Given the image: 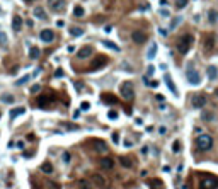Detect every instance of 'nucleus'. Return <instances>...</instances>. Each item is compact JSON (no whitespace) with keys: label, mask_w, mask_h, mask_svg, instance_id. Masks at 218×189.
Returning <instances> with one entry per match:
<instances>
[{"label":"nucleus","mask_w":218,"mask_h":189,"mask_svg":"<svg viewBox=\"0 0 218 189\" xmlns=\"http://www.w3.org/2000/svg\"><path fill=\"white\" fill-rule=\"evenodd\" d=\"M106 61H108V58H106V56H97V58L92 61V65L89 67V72H95V70L102 68L104 65H106Z\"/></svg>","instance_id":"obj_7"},{"label":"nucleus","mask_w":218,"mask_h":189,"mask_svg":"<svg viewBox=\"0 0 218 189\" xmlns=\"http://www.w3.org/2000/svg\"><path fill=\"white\" fill-rule=\"evenodd\" d=\"M48 186H49V188H51V189H60V186H58V184L51 182V181H48Z\"/></svg>","instance_id":"obj_42"},{"label":"nucleus","mask_w":218,"mask_h":189,"mask_svg":"<svg viewBox=\"0 0 218 189\" xmlns=\"http://www.w3.org/2000/svg\"><path fill=\"white\" fill-rule=\"evenodd\" d=\"M186 5H187V0H177V2H176L177 9H182V7H186Z\"/></svg>","instance_id":"obj_36"},{"label":"nucleus","mask_w":218,"mask_h":189,"mask_svg":"<svg viewBox=\"0 0 218 189\" xmlns=\"http://www.w3.org/2000/svg\"><path fill=\"white\" fill-rule=\"evenodd\" d=\"M101 189H102V188H101ZM104 189H108V188H104Z\"/></svg>","instance_id":"obj_54"},{"label":"nucleus","mask_w":218,"mask_h":189,"mask_svg":"<svg viewBox=\"0 0 218 189\" xmlns=\"http://www.w3.org/2000/svg\"><path fill=\"white\" fill-rule=\"evenodd\" d=\"M70 34H72V36H75V38H80L82 34H84V27H80V26H72V27H70Z\"/></svg>","instance_id":"obj_23"},{"label":"nucleus","mask_w":218,"mask_h":189,"mask_svg":"<svg viewBox=\"0 0 218 189\" xmlns=\"http://www.w3.org/2000/svg\"><path fill=\"white\" fill-rule=\"evenodd\" d=\"M78 188L80 189H92V184L89 182L87 179H82V181H78Z\"/></svg>","instance_id":"obj_32"},{"label":"nucleus","mask_w":218,"mask_h":189,"mask_svg":"<svg viewBox=\"0 0 218 189\" xmlns=\"http://www.w3.org/2000/svg\"><path fill=\"white\" fill-rule=\"evenodd\" d=\"M204 104H206V97H204L203 94L194 95V97H193V106H194V108L201 109V108H204Z\"/></svg>","instance_id":"obj_12"},{"label":"nucleus","mask_w":218,"mask_h":189,"mask_svg":"<svg viewBox=\"0 0 218 189\" xmlns=\"http://www.w3.org/2000/svg\"><path fill=\"white\" fill-rule=\"evenodd\" d=\"M0 116H2V114H0Z\"/></svg>","instance_id":"obj_55"},{"label":"nucleus","mask_w":218,"mask_h":189,"mask_svg":"<svg viewBox=\"0 0 218 189\" xmlns=\"http://www.w3.org/2000/svg\"><path fill=\"white\" fill-rule=\"evenodd\" d=\"M84 14H85V10L82 5H77L73 9V17H84Z\"/></svg>","instance_id":"obj_28"},{"label":"nucleus","mask_w":218,"mask_h":189,"mask_svg":"<svg viewBox=\"0 0 218 189\" xmlns=\"http://www.w3.org/2000/svg\"><path fill=\"white\" fill-rule=\"evenodd\" d=\"M131 39H133V43H136V44H143V43L147 41V34L140 33V31H135V33L131 34Z\"/></svg>","instance_id":"obj_11"},{"label":"nucleus","mask_w":218,"mask_h":189,"mask_svg":"<svg viewBox=\"0 0 218 189\" xmlns=\"http://www.w3.org/2000/svg\"><path fill=\"white\" fill-rule=\"evenodd\" d=\"M157 49H158L157 43H152V46H150V48H148V51H147V58H148V60H153V58H155Z\"/></svg>","instance_id":"obj_22"},{"label":"nucleus","mask_w":218,"mask_h":189,"mask_svg":"<svg viewBox=\"0 0 218 189\" xmlns=\"http://www.w3.org/2000/svg\"><path fill=\"white\" fill-rule=\"evenodd\" d=\"M152 184H153L155 188H162V182H160V179H152Z\"/></svg>","instance_id":"obj_40"},{"label":"nucleus","mask_w":218,"mask_h":189,"mask_svg":"<svg viewBox=\"0 0 218 189\" xmlns=\"http://www.w3.org/2000/svg\"><path fill=\"white\" fill-rule=\"evenodd\" d=\"M196 147L198 150H201V152H206V150H210L213 147V138L210 135H199L196 140Z\"/></svg>","instance_id":"obj_3"},{"label":"nucleus","mask_w":218,"mask_h":189,"mask_svg":"<svg viewBox=\"0 0 218 189\" xmlns=\"http://www.w3.org/2000/svg\"><path fill=\"white\" fill-rule=\"evenodd\" d=\"M102 46L109 48V49H113V51H119V46H118L116 43H113V41H108V39L102 41Z\"/></svg>","instance_id":"obj_24"},{"label":"nucleus","mask_w":218,"mask_h":189,"mask_svg":"<svg viewBox=\"0 0 218 189\" xmlns=\"http://www.w3.org/2000/svg\"><path fill=\"white\" fill-rule=\"evenodd\" d=\"M203 119L210 121V119H213V114H211V113H208V111H204V113H203Z\"/></svg>","instance_id":"obj_38"},{"label":"nucleus","mask_w":218,"mask_h":189,"mask_svg":"<svg viewBox=\"0 0 218 189\" xmlns=\"http://www.w3.org/2000/svg\"><path fill=\"white\" fill-rule=\"evenodd\" d=\"M186 77H187V82L193 84V85H199L201 84V75L194 68L193 63H187V67H186Z\"/></svg>","instance_id":"obj_2"},{"label":"nucleus","mask_w":218,"mask_h":189,"mask_svg":"<svg viewBox=\"0 0 218 189\" xmlns=\"http://www.w3.org/2000/svg\"><path fill=\"white\" fill-rule=\"evenodd\" d=\"M208 22L210 24H218V10L217 9H210L208 10Z\"/></svg>","instance_id":"obj_18"},{"label":"nucleus","mask_w":218,"mask_h":189,"mask_svg":"<svg viewBox=\"0 0 218 189\" xmlns=\"http://www.w3.org/2000/svg\"><path fill=\"white\" fill-rule=\"evenodd\" d=\"M193 43H194L193 34H184V36H181V38L177 39V44H176V46H177V51H179V53H182V55H186L191 49Z\"/></svg>","instance_id":"obj_1"},{"label":"nucleus","mask_w":218,"mask_h":189,"mask_svg":"<svg viewBox=\"0 0 218 189\" xmlns=\"http://www.w3.org/2000/svg\"><path fill=\"white\" fill-rule=\"evenodd\" d=\"M39 85H38V84H36V85H33V87H31V92H33V94H36V92H39Z\"/></svg>","instance_id":"obj_41"},{"label":"nucleus","mask_w":218,"mask_h":189,"mask_svg":"<svg viewBox=\"0 0 218 189\" xmlns=\"http://www.w3.org/2000/svg\"><path fill=\"white\" fill-rule=\"evenodd\" d=\"M39 39L43 41V43L49 44V43H53L54 41V33L51 31V29H43L41 34H39Z\"/></svg>","instance_id":"obj_6"},{"label":"nucleus","mask_w":218,"mask_h":189,"mask_svg":"<svg viewBox=\"0 0 218 189\" xmlns=\"http://www.w3.org/2000/svg\"><path fill=\"white\" fill-rule=\"evenodd\" d=\"M78 116H80V111H75V113H73V118H75V119H77Z\"/></svg>","instance_id":"obj_51"},{"label":"nucleus","mask_w":218,"mask_h":189,"mask_svg":"<svg viewBox=\"0 0 218 189\" xmlns=\"http://www.w3.org/2000/svg\"><path fill=\"white\" fill-rule=\"evenodd\" d=\"M150 87H158V82H148Z\"/></svg>","instance_id":"obj_47"},{"label":"nucleus","mask_w":218,"mask_h":189,"mask_svg":"<svg viewBox=\"0 0 218 189\" xmlns=\"http://www.w3.org/2000/svg\"><path fill=\"white\" fill-rule=\"evenodd\" d=\"M92 55V48L90 46H82L78 51H77V58L78 60H85V58H89Z\"/></svg>","instance_id":"obj_10"},{"label":"nucleus","mask_w":218,"mask_h":189,"mask_svg":"<svg viewBox=\"0 0 218 189\" xmlns=\"http://www.w3.org/2000/svg\"><path fill=\"white\" fill-rule=\"evenodd\" d=\"M54 77H63V70H61V68H58V70L54 72Z\"/></svg>","instance_id":"obj_44"},{"label":"nucleus","mask_w":218,"mask_h":189,"mask_svg":"<svg viewBox=\"0 0 218 189\" xmlns=\"http://www.w3.org/2000/svg\"><path fill=\"white\" fill-rule=\"evenodd\" d=\"M20 27H22V19H20V15H14V19H12V29L15 31V33H19Z\"/></svg>","instance_id":"obj_21"},{"label":"nucleus","mask_w":218,"mask_h":189,"mask_svg":"<svg viewBox=\"0 0 218 189\" xmlns=\"http://www.w3.org/2000/svg\"><path fill=\"white\" fill-rule=\"evenodd\" d=\"M101 167L106 170H111L113 167H114V160L111 158V157H102L101 158Z\"/></svg>","instance_id":"obj_15"},{"label":"nucleus","mask_w":218,"mask_h":189,"mask_svg":"<svg viewBox=\"0 0 218 189\" xmlns=\"http://www.w3.org/2000/svg\"><path fill=\"white\" fill-rule=\"evenodd\" d=\"M39 55H41V51H39V48L38 46H33L31 49H29V58H33V60H38Z\"/></svg>","instance_id":"obj_25"},{"label":"nucleus","mask_w":218,"mask_h":189,"mask_svg":"<svg viewBox=\"0 0 218 189\" xmlns=\"http://www.w3.org/2000/svg\"><path fill=\"white\" fill-rule=\"evenodd\" d=\"M56 26H58V27H63V20H56Z\"/></svg>","instance_id":"obj_49"},{"label":"nucleus","mask_w":218,"mask_h":189,"mask_svg":"<svg viewBox=\"0 0 218 189\" xmlns=\"http://www.w3.org/2000/svg\"><path fill=\"white\" fill-rule=\"evenodd\" d=\"M92 181H94L97 186H101V188H108V179L102 177L101 174H94V176H92Z\"/></svg>","instance_id":"obj_16"},{"label":"nucleus","mask_w":218,"mask_h":189,"mask_svg":"<svg viewBox=\"0 0 218 189\" xmlns=\"http://www.w3.org/2000/svg\"><path fill=\"white\" fill-rule=\"evenodd\" d=\"M51 102H54V95H39L38 97V101H36V104L39 106V108H46L48 104H51Z\"/></svg>","instance_id":"obj_9"},{"label":"nucleus","mask_w":218,"mask_h":189,"mask_svg":"<svg viewBox=\"0 0 218 189\" xmlns=\"http://www.w3.org/2000/svg\"><path fill=\"white\" fill-rule=\"evenodd\" d=\"M218 181L217 179H203L199 181V189H217Z\"/></svg>","instance_id":"obj_8"},{"label":"nucleus","mask_w":218,"mask_h":189,"mask_svg":"<svg viewBox=\"0 0 218 189\" xmlns=\"http://www.w3.org/2000/svg\"><path fill=\"white\" fill-rule=\"evenodd\" d=\"M113 142H114V143L119 142V135H118V133H113Z\"/></svg>","instance_id":"obj_45"},{"label":"nucleus","mask_w":218,"mask_h":189,"mask_svg":"<svg viewBox=\"0 0 218 189\" xmlns=\"http://www.w3.org/2000/svg\"><path fill=\"white\" fill-rule=\"evenodd\" d=\"M181 20H182V17H174V19H172V22L169 24V29H170V31H174V29L181 24Z\"/></svg>","instance_id":"obj_31"},{"label":"nucleus","mask_w":218,"mask_h":189,"mask_svg":"<svg viewBox=\"0 0 218 189\" xmlns=\"http://www.w3.org/2000/svg\"><path fill=\"white\" fill-rule=\"evenodd\" d=\"M153 70H155L153 67H148V70H147V73H148V75H152V73H153Z\"/></svg>","instance_id":"obj_48"},{"label":"nucleus","mask_w":218,"mask_h":189,"mask_svg":"<svg viewBox=\"0 0 218 189\" xmlns=\"http://www.w3.org/2000/svg\"><path fill=\"white\" fill-rule=\"evenodd\" d=\"M90 148L95 150V152H108V145H106L104 140H97V138H94V140L90 142Z\"/></svg>","instance_id":"obj_5"},{"label":"nucleus","mask_w":218,"mask_h":189,"mask_svg":"<svg viewBox=\"0 0 218 189\" xmlns=\"http://www.w3.org/2000/svg\"><path fill=\"white\" fill-rule=\"evenodd\" d=\"M41 170H43L44 174H51V172H53V165H51L49 162H44L43 165H41Z\"/></svg>","instance_id":"obj_30"},{"label":"nucleus","mask_w":218,"mask_h":189,"mask_svg":"<svg viewBox=\"0 0 218 189\" xmlns=\"http://www.w3.org/2000/svg\"><path fill=\"white\" fill-rule=\"evenodd\" d=\"M89 108H90V104H89V102H82V106H80L82 111H85V109H89Z\"/></svg>","instance_id":"obj_43"},{"label":"nucleus","mask_w":218,"mask_h":189,"mask_svg":"<svg viewBox=\"0 0 218 189\" xmlns=\"http://www.w3.org/2000/svg\"><path fill=\"white\" fill-rule=\"evenodd\" d=\"M0 46L5 48L7 46V34L4 31H0Z\"/></svg>","instance_id":"obj_33"},{"label":"nucleus","mask_w":218,"mask_h":189,"mask_svg":"<svg viewBox=\"0 0 218 189\" xmlns=\"http://www.w3.org/2000/svg\"><path fill=\"white\" fill-rule=\"evenodd\" d=\"M63 160H65V162H70V153H65V155H63Z\"/></svg>","instance_id":"obj_46"},{"label":"nucleus","mask_w":218,"mask_h":189,"mask_svg":"<svg viewBox=\"0 0 218 189\" xmlns=\"http://www.w3.org/2000/svg\"><path fill=\"white\" fill-rule=\"evenodd\" d=\"M24 113H26V109L24 108H14L12 111H10V118H17V116H20V114H24Z\"/></svg>","instance_id":"obj_27"},{"label":"nucleus","mask_w":218,"mask_h":189,"mask_svg":"<svg viewBox=\"0 0 218 189\" xmlns=\"http://www.w3.org/2000/svg\"><path fill=\"white\" fill-rule=\"evenodd\" d=\"M164 80H165V84H167V87L170 89V92H172V94H174V95H177V94H179V92H177V87H176V84L172 82V79H170L169 75H165V77H164Z\"/></svg>","instance_id":"obj_19"},{"label":"nucleus","mask_w":218,"mask_h":189,"mask_svg":"<svg viewBox=\"0 0 218 189\" xmlns=\"http://www.w3.org/2000/svg\"><path fill=\"white\" fill-rule=\"evenodd\" d=\"M121 95L126 101H131L135 97V90H133V84L131 82H123L121 84Z\"/></svg>","instance_id":"obj_4"},{"label":"nucleus","mask_w":218,"mask_h":189,"mask_svg":"<svg viewBox=\"0 0 218 189\" xmlns=\"http://www.w3.org/2000/svg\"><path fill=\"white\" fill-rule=\"evenodd\" d=\"M2 101H4V102H7V104H12V102L15 101V99H14V95L7 94V95H4V97H2Z\"/></svg>","instance_id":"obj_35"},{"label":"nucleus","mask_w":218,"mask_h":189,"mask_svg":"<svg viewBox=\"0 0 218 189\" xmlns=\"http://www.w3.org/2000/svg\"><path fill=\"white\" fill-rule=\"evenodd\" d=\"M29 79H31V75H24L22 79H19V80L15 82V85H24L26 82H29Z\"/></svg>","instance_id":"obj_34"},{"label":"nucleus","mask_w":218,"mask_h":189,"mask_svg":"<svg viewBox=\"0 0 218 189\" xmlns=\"http://www.w3.org/2000/svg\"><path fill=\"white\" fill-rule=\"evenodd\" d=\"M158 131H160V133H162V135H164V133H165L167 129H165V126H160V129H158Z\"/></svg>","instance_id":"obj_52"},{"label":"nucleus","mask_w":218,"mask_h":189,"mask_svg":"<svg viewBox=\"0 0 218 189\" xmlns=\"http://www.w3.org/2000/svg\"><path fill=\"white\" fill-rule=\"evenodd\" d=\"M172 150H174V152L177 153V152L181 150V143H179V142H174V145H172Z\"/></svg>","instance_id":"obj_39"},{"label":"nucleus","mask_w":218,"mask_h":189,"mask_svg":"<svg viewBox=\"0 0 218 189\" xmlns=\"http://www.w3.org/2000/svg\"><path fill=\"white\" fill-rule=\"evenodd\" d=\"M63 5H65V0H48V7L54 12H58Z\"/></svg>","instance_id":"obj_13"},{"label":"nucleus","mask_w":218,"mask_h":189,"mask_svg":"<svg viewBox=\"0 0 218 189\" xmlns=\"http://www.w3.org/2000/svg\"><path fill=\"white\" fill-rule=\"evenodd\" d=\"M119 162L124 169H131V160H129L128 157H119Z\"/></svg>","instance_id":"obj_29"},{"label":"nucleus","mask_w":218,"mask_h":189,"mask_svg":"<svg viewBox=\"0 0 218 189\" xmlns=\"http://www.w3.org/2000/svg\"><path fill=\"white\" fill-rule=\"evenodd\" d=\"M33 14H34V17H36V19H41V20H46L48 19L46 10H44L43 7H34V9H33Z\"/></svg>","instance_id":"obj_14"},{"label":"nucleus","mask_w":218,"mask_h":189,"mask_svg":"<svg viewBox=\"0 0 218 189\" xmlns=\"http://www.w3.org/2000/svg\"><path fill=\"white\" fill-rule=\"evenodd\" d=\"M206 73H208V79H210V80H217L218 79V68L211 65V67L206 68Z\"/></svg>","instance_id":"obj_20"},{"label":"nucleus","mask_w":218,"mask_h":189,"mask_svg":"<svg viewBox=\"0 0 218 189\" xmlns=\"http://www.w3.org/2000/svg\"><path fill=\"white\" fill-rule=\"evenodd\" d=\"M68 51H70V53H73V51H75V46H72V44H70V46H68Z\"/></svg>","instance_id":"obj_50"},{"label":"nucleus","mask_w":218,"mask_h":189,"mask_svg":"<svg viewBox=\"0 0 218 189\" xmlns=\"http://www.w3.org/2000/svg\"><path fill=\"white\" fill-rule=\"evenodd\" d=\"M26 2H34V0H26Z\"/></svg>","instance_id":"obj_53"},{"label":"nucleus","mask_w":218,"mask_h":189,"mask_svg":"<svg viewBox=\"0 0 218 189\" xmlns=\"http://www.w3.org/2000/svg\"><path fill=\"white\" fill-rule=\"evenodd\" d=\"M101 99L102 101H106V102H109V104H118V99H116L114 95H111V94H102Z\"/></svg>","instance_id":"obj_26"},{"label":"nucleus","mask_w":218,"mask_h":189,"mask_svg":"<svg viewBox=\"0 0 218 189\" xmlns=\"http://www.w3.org/2000/svg\"><path fill=\"white\" fill-rule=\"evenodd\" d=\"M213 46H215V38L211 34H206L204 36V49L210 51V49H213Z\"/></svg>","instance_id":"obj_17"},{"label":"nucleus","mask_w":218,"mask_h":189,"mask_svg":"<svg viewBox=\"0 0 218 189\" xmlns=\"http://www.w3.org/2000/svg\"><path fill=\"white\" fill-rule=\"evenodd\" d=\"M108 118H109V119H118V113H116V111H109Z\"/></svg>","instance_id":"obj_37"}]
</instances>
